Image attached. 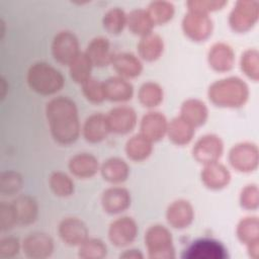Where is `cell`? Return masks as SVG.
<instances>
[{
	"label": "cell",
	"mask_w": 259,
	"mask_h": 259,
	"mask_svg": "<svg viewBox=\"0 0 259 259\" xmlns=\"http://www.w3.org/2000/svg\"><path fill=\"white\" fill-rule=\"evenodd\" d=\"M246 87L237 79L223 80L214 84L209 92L211 99L218 104L233 105L241 103L242 100L236 97V94L246 98Z\"/></svg>",
	"instance_id": "obj_5"
},
{
	"label": "cell",
	"mask_w": 259,
	"mask_h": 259,
	"mask_svg": "<svg viewBox=\"0 0 259 259\" xmlns=\"http://www.w3.org/2000/svg\"><path fill=\"white\" fill-rule=\"evenodd\" d=\"M12 207L16 223L26 225L32 223L35 220L36 205L31 198L20 197L14 201Z\"/></svg>",
	"instance_id": "obj_12"
},
{
	"label": "cell",
	"mask_w": 259,
	"mask_h": 259,
	"mask_svg": "<svg viewBox=\"0 0 259 259\" xmlns=\"http://www.w3.org/2000/svg\"><path fill=\"white\" fill-rule=\"evenodd\" d=\"M170 134L174 142L184 144L191 139L192 131L189 127L188 122H186L185 120L177 119L174 120V122L172 123V126L170 127Z\"/></svg>",
	"instance_id": "obj_25"
},
{
	"label": "cell",
	"mask_w": 259,
	"mask_h": 259,
	"mask_svg": "<svg viewBox=\"0 0 259 259\" xmlns=\"http://www.w3.org/2000/svg\"><path fill=\"white\" fill-rule=\"evenodd\" d=\"M213 51L220 55V59L212 60V66L218 70H227L232 65V54L229 48L225 46H217L213 48Z\"/></svg>",
	"instance_id": "obj_32"
},
{
	"label": "cell",
	"mask_w": 259,
	"mask_h": 259,
	"mask_svg": "<svg viewBox=\"0 0 259 259\" xmlns=\"http://www.w3.org/2000/svg\"><path fill=\"white\" fill-rule=\"evenodd\" d=\"M135 122L136 115L131 108H116L112 110L107 120L108 127L116 133H126L131 131Z\"/></svg>",
	"instance_id": "obj_10"
},
{
	"label": "cell",
	"mask_w": 259,
	"mask_h": 259,
	"mask_svg": "<svg viewBox=\"0 0 259 259\" xmlns=\"http://www.w3.org/2000/svg\"><path fill=\"white\" fill-rule=\"evenodd\" d=\"M138 141V146L136 145V143L132 140L131 142H128L127 144V153L128 156H131L133 159H144L146 158L151 151V147L147 141V139H141V137H139V139H137Z\"/></svg>",
	"instance_id": "obj_28"
},
{
	"label": "cell",
	"mask_w": 259,
	"mask_h": 259,
	"mask_svg": "<svg viewBox=\"0 0 259 259\" xmlns=\"http://www.w3.org/2000/svg\"><path fill=\"white\" fill-rule=\"evenodd\" d=\"M87 57L91 63H95L98 66H102L109 61V45L107 39L98 38L91 42L88 47Z\"/></svg>",
	"instance_id": "obj_17"
},
{
	"label": "cell",
	"mask_w": 259,
	"mask_h": 259,
	"mask_svg": "<svg viewBox=\"0 0 259 259\" xmlns=\"http://www.w3.org/2000/svg\"><path fill=\"white\" fill-rule=\"evenodd\" d=\"M141 100L148 106H155L161 100L160 88L154 84H147L142 87Z\"/></svg>",
	"instance_id": "obj_29"
},
{
	"label": "cell",
	"mask_w": 259,
	"mask_h": 259,
	"mask_svg": "<svg viewBox=\"0 0 259 259\" xmlns=\"http://www.w3.org/2000/svg\"><path fill=\"white\" fill-rule=\"evenodd\" d=\"M70 168L78 176H91L96 172L97 163L92 156L82 155L72 159Z\"/></svg>",
	"instance_id": "obj_20"
},
{
	"label": "cell",
	"mask_w": 259,
	"mask_h": 259,
	"mask_svg": "<svg viewBox=\"0 0 259 259\" xmlns=\"http://www.w3.org/2000/svg\"><path fill=\"white\" fill-rule=\"evenodd\" d=\"M85 93L88 96L90 100L93 101H101L102 98L104 97V89L101 87L98 83L92 81V80H87L86 84L84 86Z\"/></svg>",
	"instance_id": "obj_34"
},
{
	"label": "cell",
	"mask_w": 259,
	"mask_h": 259,
	"mask_svg": "<svg viewBox=\"0 0 259 259\" xmlns=\"http://www.w3.org/2000/svg\"><path fill=\"white\" fill-rule=\"evenodd\" d=\"M48 118L54 138L63 144L74 142L79 134L77 111L72 101L58 98L48 104Z\"/></svg>",
	"instance_id": "obj_1"
},
{
	"label": "cell",
	"mask_w": 259,
	"mask_h": 259,
	"mask_svg": "<svg viewBox=\"0 0 259 259\" xmlns=\"http://www.w3.org/2000/svg\"><path fill=\"white\" fill-rule=\"evenodd\" d=\"M27 79L30 87L41 94L55 93L63 86V77L60 72L44 63L33 65Z\"/></svg>",
	"instance_id": "obj_2"
},
{
	"label": "cell",
	"mask_w": 259,
	"mask_h": 259,
	"mask_svg": "<svg viewBox=\"0 0 259 259\" xmlns=\"http://www.w3.org/2000/svg\"><path fill=\"white\" fill-rule=\"evenodd\" d=\"M53 53L61 63H72L78 56V44L74 35L70 33L59 34L54 41Z\"/></svg>",
	"instance_id": "obj_8"
},
{
	"label": "cell",
	"mask_w": 259,
	"mask_h": 259,
	"mask_svg": "<svg viewBox=\"0 0 259 259\" xmlns=\"http://www.w3.org/2000/svg\"><path fill=\"white\" fill-rule=\"evenodd\" d=\"M21 180L16 173L7 172L2 175L1 179V190L5 193H13L20 188Z\"/></svg>",
	"instance_id": "obj_33"
},
{
	"label": "cell",
	"mask_w": 259,
	"mask_h": 259,
	"mask_svg": "<svg viewBox=\"0 0 259 259\" xmlns=\"http://www.w3.org/2000/svg\"><path fill=\"white\" fill-rule=\"evenodd\" d=\"M104 96L107 94L111 100H126L131 98L133 88L131 84L124 82L121 79L112 78L106 82L103 87Z\"/></svg>",
	"instance_id": "obj_14"
},
{
	"label": "cell",
	"mask_w": 259,
	"mask_h": 259,
	"mask_svg": "<svg viewBox=\"0 0 259 259\" xmlns=\"http://www.w3.org/2000/svg\"><path fill=\"white\" fill-rule=\"evenodd\" d=\"M137 236L136 224L128 218L114 222L109 230V239L117 247H124L131 244Z\"/></svg>",
	"instance_id": "obj_7"
},
{
	"label": "cell",
	"mask_w": 259,
	"mask_h": 259,
	"mask_svg": "<svg viewBox=\"0 0 259 259\" xmlns=\"http://www.w3.org/2000/svg\"><path fill=\"white\" fill-rule=\"evenodd\" d=\"M150 258L170 259L175 258V251L172 246L171 234L161 226L151 228L145 237Z\"/></svg>",
	"instance_id": "obj_4"
},
{
	"label": "cell",
	"mask_w": 259,
	"mask_h": 259,
	"mask_svg": "<svg viewBox=\"0 0 259 259\" xmlns=\"http://www.w3.org/2000/svg\"><path fill=\"white\" fill-rule=\"evenodd\" d=\"M120 258H133V259H141L144 258V255L140 252V250H126L122 254L119 255Z\"/></svg>",
	"instance_id": "obj_36"
},
{
	"label": "cell",
	"mask_w": 259,
	"mask_h": 259,
	"mask_svg": "<svg viewBox=\"0 0 259 259\" xmlns=\"http://www.w3.org/2000/svg\"><path fill=\"white\" fill-rule=\"evenodd\" d=\"M197 101H189L183 106V113L185 114V118H188V122H192L194 124L203 123L206 116V109Z\"/></svg>",
	"instance_id": "obj_24"
},
{
	"label": "cell",
	"mask_w": 259,
	"mask_h": 259,
	"mask_svg": "<svg viewBox=\"0 0 259 259\" xmlns=\"http://www.w3.org/2000/svg\"><path fill=\"white\" fill-rule=\"evenodd\" d=\"M22 250L27 258L45 259L54 252V242L46 234L34 233L26 237L22 242Z\"/></svg>",
	"instance_id": "obj_6"
},
{
	"label": "cell",
	"mask_w": 259,
	"mask_h": 259,
	"mask_svg": "<svg viewBox=\"0 0 259 259\" xmlns=\"http://www.w3.org/2000/svg\"><path fill=\"white\" fill-rule=\"evenodd\" d=\"M192 220V210L190 205L185 201H176L169 207L168 221L175 228H184Z\"/></svg>",
	"instance_id": "obj_11"
},
{
	"label": "cell",
	"mask_w": 259,
	"mask_h": 259,
	"mask_svg": "<svg viewBox=\"0 0 259 259\" xmlns=\"http://www.w3.org/2000/svg\"><path fill=\"white\" fill-rule=\"evenodd\" d=\"M22 246L17 238L6 237L0 242V256L2 258H12L19 253Z\"/></svg>",
	"instance_id": "obj_30"
},
{
	"label": "cell",
	"mask_w": 259,
	"mask_h": 259,
	"mask_svg": "<svg viewBox=\"0 0 259 259\" xmlns=\"http://www.w3.org/2000/svg\"><path fill=\"white\" fill-rule=\"evenodd\" d=\"M107 254L106 246L102 241L92 239L86 240L80 245L78 255L80 258L85 259H100L105 257Z\"/></svg>",
	"instance_id": "obj_19"
},
{
	"label": "cell",
	"mask_w": 259,
	"mask_h": 259,
	"mask_svg": "<svg viewBox=\"0 0 259 259\" xmlns=\"http://www.w3.org/2000/svg\"><path fill=\"white\" fill-rule=\"evenodd\" d=\"M109 130L107 120L101 115H93L88 118L85 125V137L88 141L98 142L104 138Z\"/></svg>",
	"instance_id": "obj_16"
},
{
	"label": "cell",
	"mask_w": 259,
	"mask_h": 259,
	"mask_svg": "<svg viewBox=\"0 0 259 259\" xmlns=\"http://www.w3.org/2000/svg\"><path fill=\"white\" fill-rule=\"evenodd\" d=\"M228 250L220 241L212 238H200L189 244L181 254L183 259H226Z\"/></svg>",
	"instance_id": "obj_3"
},
{
	"label": "cell",
	"mask_w": 259,
	"mask_h": 259,
	"mask_svg": "<svg viewBox=\"0 0 259 259\" xmlns=\"http://www.w3.org/2000/svg\"><path fill=\"white\" fill-rule=\"evenodd\" d=\"M206 141L208 147H206L204 141L201 140L197 144L195 154L202 161L212 162V159H215L218 156H220L222 151V144L220 143V140L213 139V137H206Z\"/></svg>",
	"instance_id": "obj_18"
},
{
	"label": "cell",
	"mask_w": 259,
	"mask_h": 259,
	"mask_svg": "<svg viewBox=\"0 0 259 259\" xmlns=\"http://www.w3.org/2000/svg\"><path fill=\"white\" fill-rule=\"evenodd\" d=\"M51 184L52 188L58 195H69L73 190L72 182L62 173H55L52 176Z\"/></svg>",
	"instance_id": "obj_27"
},
{
	"label": "cell",
	"mask_w": 259,
	"mask_h": 259,
	"mask_svg": "<svg viewBox=\"0 0 259 259\" xmlns=\"http://www.w3.org/2000/svg\"><path fill=\"white\" fill-rule=\"evenodd\" d=\"M103 205L109 212L122 211L128 205V195L123 189H110L104 193Z\"/></svg>",
	"instance_id": "obj_13"
},
{
	"label": "cell",
	"mask_w": 259,
	"mask_h": 259,
	"mask_svg": "<svg viewBox=\"0 0 259 259\" xmlns=\"http://www.w3.org/2000/svg\"><path fill=\"white\" fill-rule=\"evenodd\" d=\"M114 66L116 70L125 76H136L140 74L141 64L132 55H119L114 60Z\"/></svg>",
	"instance_id": "obj_21"
},
{
	"label": "cell",
	"mask_w": 259,
	"mask_h": 259,
	"mask_svg": "<svg viewBox=\"0 0 259 259\" xmlns=\"http://www.w3.org/2000/svg\"><path fill=\"white\" fill-rule=\"evenodd\" d=\"M91 61L87 55H79L72 62L71 74L72 77L78 82H86L89 79Z\"/></svg>",
	"instance_id": "obj_22"
},
{
	"label": "cell",
	"mask_w": 259,
	"mask_h": 259,
	"mask_svg": "<svg viewBox=\"0 0 259 259\" xmlns=\"http://www.w3.org/2000/svg\"><path fill=\"white\" fill-rule=\"evenodd\" d=\"M142 127L145 133V138L159 140L166 131L165 119L159 114H149L145 116Z\"/></svg>",
	"instance_id": "obj_15"
},
{
	"label": "cell",
	"mask_w": 259,
	"mask_h": 259,
	"mask_svg": "<svg viewBox=\"0 0 259 259\" xmlns=\"http://www.w3.org/2000/svg\"><path fill=\"white\" fill-rule=\"evenodd\" d=\"M161 42L160 39L156 36H151L145 39L141 46L140 51L142 56L147 60H154L158 58L161 52Z\"/></svg>",
	"instance_id": "obj_26"
},
{
	"label": "cell",
	"mask_w": 259,
	"mask_h": 259,
	"mask_svg": "<svg viewBox=\"0 0 259 259\" xmlns=\"http://www.w3.org/2000/svg\"><path fill=\"white\" fill-rule=\"evenodd\" d=\"M127 174L126 165L120 160H110L103 168V175L109 181H122Z\"/></svg>",
	"instance_id": "obj_23"
},
{
	"label": "cell",
	"mask_w": 259,
	"mask_h": 259,
	"mask_svg": "<svg viewBox=\"0 0 259 259\" xmlns=\"http://www.w3.org/2000/svg\"><path fill=\"white\" fill-rule=\"evenodd\" d=\"M16 223L15 214L13 211L12 205H5L2 204L1 206V226L3 231H7L11 229Z\"/></svg>",
	"instance_id": "obj_35"
},
{
	"label": "cell",
	"mask_w": 259,
	"mask_h": 259,
	"mask_svg": "<svg viewBox=\"0 0 259 259\" xmlns=\"http://www.w3.org/2000/svg\"><path fill=\"white\" fill-rule=\"evenodd\" d=\"M87 229L78 220H66L60 226L62 240L70 246H80L87 240Z\"/></svg>",
	"instance_id": "obj_9"
},
{
	"label": "cell",
	"mask_w": 259,
	"mask_h": 259,
	"mask_svg": "<svg viewBox=\"0 0 259 259\" xmlns=\"http://www.w3.org/2000/svg\"><path fill=\"white\" fill-rule=\"evenodd\" d=\"M219 177H228L229 178V174L228 171H226L225 168H223L222 166H218V165H210L205 169L204 172V179L206 181V183L208 185H210V187H220L222 185H224L219 179Z\"/></svg>",
	"instance_id": "obj_31"
}]
</instances>
